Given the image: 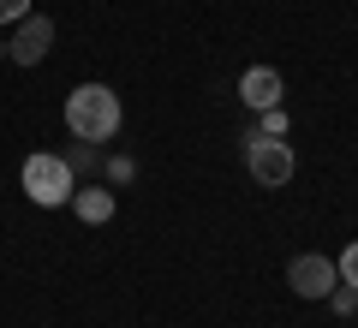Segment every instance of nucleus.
<instances>
[{
	"label": "nucleus",
	"mask_w": 358,
	"mask_h": 328,
	"mask_svg": "<svg viewBox=\"0 0 358 328\" xmlns=\"http://www.w3.org/2000/svg\"><path fill=\"white\" fill-rule=\"evenodd\" d=\"M72 209H78V221L102 227V221H114V191L108 185H84V191H72Z\"/></svg>",
	"instance_id": "obj_7"
},
{
	"label": "nucleus",
	"mask_w": 358,
	"mask_h": 328,
	"mask_svg": "<svg viewBox=\"0 0 358 328\" xmlns=\"http://www.w3.org/2000/svg\"><path fill=\"white\" fill-rule=\"evenodd\" d=\"M329 304H334L341 316H352V311H358V287H334V292H329Z\"/></svg>",
	"instance_id": "obj_9"
},
{
	"label": "nucleus",
	"mask_w": 358,
	"mask_h": 328,
	"mask_svg": "<svg viewBox=\"0 0 358 328\" xmlns=\"http://www.w3.org/2000/svg\"><path fill=\"white\" fill-rule=\"evenodd\" d=\"M263 131H268V138H287V114H281V108H263Z\"/></svg>",
	"instance_id": "obj_10"
},
{
	"label": "nucleus",
	"mask_w": 358,
	"mask_h": 328,
	"mask_svg": "<svg viewBox=\"0 0 358 328\" xmlns=\"http://www.w3.org/2000/svg\"><path fill=\"white\" fill-rule=\"evenodd\" d=\"M120 96L108 84H78L72 96H66V131L72 138H84V143H108L120 131Z\"/></svg>",
	"instance_id": "obj_1"
},
{
	"label": "nucleus",
	"mask_w": 358,
	"mask_h": 328,
	"mask_svg": "<svg viewBox=\"0 0 358 328\" xmlns=\"http://www.w3.org/2000/svg\"><path fill=\"white\" fill-rule=\"evenodd\" d=\"M0 60H6V42H0Z\"/></svg>",
	"instance_id": "obj_12"
},
{
	"label": "nucleus",
	"mask_w": 358,
	"mask_h": 328,
	"mask_svg": "<svg viewBox=\"0 0 358 328\" xmlns=\"http://www.w3.org/2000/svg\"><path fill=\"white\" fill-rule=\"evenodd\" d=\"M48 48H54V18L24 13V18H18V30H13V42H6V60H13V66H42V60H48Z\"/></svg>",
	"instance_id": "obj_4"
},
{
	"label": "nucleus",
	"mask_w": 358,
	"mask_h": 328,
	"mask_svg": "<svg viewBox=\"0 0 358 328\" xmlns=\"http://www.w3.org/2000/svg\"><path fill=\"white\" fill-rule=\"evenodd\" d=\"M245 167H251L257 185H287L299 162H293V143L268 138V131H251V138H245Z\"/></svg>",
	"instance_id": "obj_3"
},
{
	"label": "nucleus",
	"mask_w": 358,
	"mask_h": 328,
	"mask_svg": "<svg viewBox=\"0 0 358 328\" xmlns=\"http://www.w3.org/2000/svg\"><path fill=\"white\" fill-rule=\"evenodd\" d=\"M239 101L257 108V114H263V108H281V72H275V66H251V72L239 78Z\"/></svg>",
	"instance_id": "obj_6"
},
{
	"label": "nucleus",
	"mask_w": 358,
	"mask_h": 328,
	"mask_svg": "<svg viewBox=\"0 0 358 328\" xmlns=\"http://www.w3.org/2000/svg\"><path fill=\"white\" fill-rule=\"evenodd\" d=\"M18 185H24V197L36 203V209H60V203H72L78 179H72V162H66V155L36 150V155H24V173H18Z\"/></svg>",
	"instance_id": "obj_2"
},
{
	"label": "nucleus",
	"mask_w": 358,
	"mask_h": 328,
	"mask_svg": "<svg viewBox=\"0 0 358 328\" xmlns=\"http://www.w3.org/2000/svg\"><path fill=\"white\" fill-rule=\"evenodd\" d=\"M334 269H341V287H358V239L341 251V263H334Z\"/></svg>",
	"instance_id": "obj_8"
},
{
	"label": "nucleus",
	"mask_w": 358,
	"mask_h": 328,
	"mask_svg": "<svg viewBox=\"0 0 358 328\" xmlns=\"http://www.w3.org/2000/svg\"><path fill=\"white\" fill-rule=\"evenodd\" d=\"M287 280H293L299 299H329V292L341 287V269H334V257L305 251V257H293V263H287Z\"/></svg>",
	"instance_id": "obj_5"
},
{
	"label": "nucleus",
	"mask_w": 358,
	"mask_h": 328,
	"mask_svg": "<svg viewBox=\"0 0 358 328\" xmlns=\"http://www.w3.org/2000/svg\"><path fill=\"white\" fill-rule=\"evenodd\" d=\"M30 13V0H0V24H18Z\"/></svg>",
	"instance_id": "obj_11"
}]
</instances>
